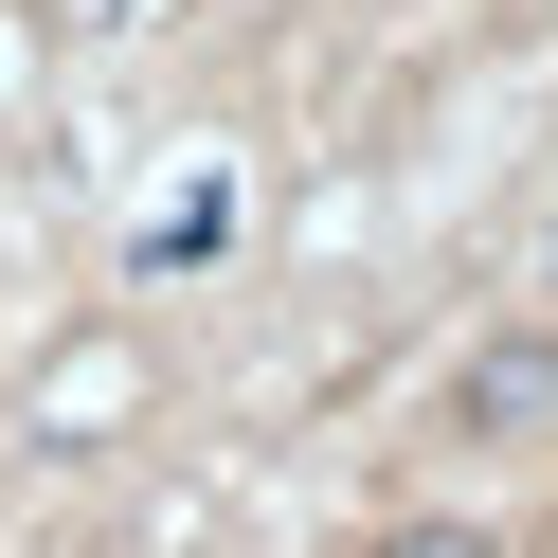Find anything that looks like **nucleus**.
<instances>
[{
    "instance_id": "obj_1",
    "label": "nucleus",
    "mask_w": 558,
    "mask_h": 558,
    "mask_svg": "<svg viewBox=\"0 0 558 558\" xmlns=\"http://www.w3.org/2000/svg\"><path fill=\"white\" fill-rule=\"evenodd\" d=\"M541 414H558V342H486L450 378V433H541Z\"/></svg>"
},
{
    "instance_id": "obj_2",
    "label": "nucleus",
    "mask_w": 558,
    "mask_h": 558,
    "mask_svg": "<svg viewBox=\"0 0 558 558\" xmlns=\"http://www.w3.org/2000/svg\"><path fill=\"white\" fill-rule=\"evenodd\" d=\"M378 558H505V541H486V522H397Z\"/></svg>"
}]
</instances>
